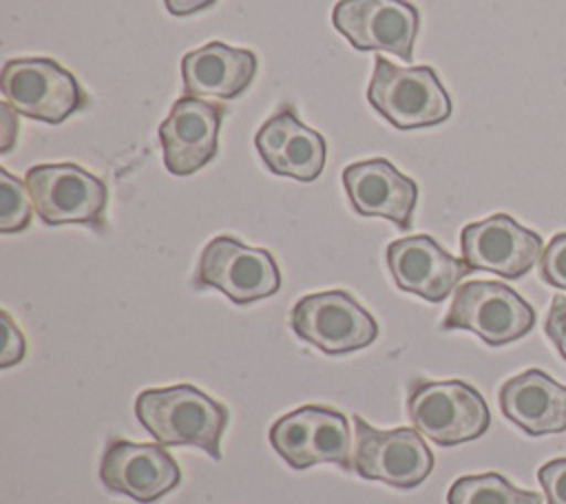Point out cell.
Returning a JSON list of instances; mask_svg holds the SVG:
<instances>
[{
  "instance_id": "cell-21",
  "label": "cell",
  "mask_w": 566,
  "mask_h": 504,
  "mask_svg": "<svg viewBox=\"0 0 566 504\" xmlns=\"http://www.w3.org/2000/svg\"><path fill=\"white\" fill-rule=\"evenodd\" d=\"M33 219V201L27 183H22L7 168H0V232H22Z\"/></svg>"
},
{
  "instance_id": "cell-26",
  "label": "cell",
  "mask_w": 566,
  "mask_h": 504,
  "mask_svg": "<svg viewBox=\"0 0 566 504\" xmlns=\"http://www.w3.org/2000/svg\"><path fill=\"white\" fill-rule=\"evenodd\" d=\"M18 115L20 113L9 102L0 104V153L2 155L11 153V148L18 141V133H20Z\"/></svg>"
},
{
  "instance_id": "cell-23",
  "label": "cell",
  "mask_w": 566,
  "mask_h": 504,
  "mask_svg": "<svg viewBox=\"0 0 566 504\" xmlns=\"http://www.w3.org/2000/svg\"><path fill=\"white\" fill-rule=\"evenodd\" d=\"M546 504H566V458L548 460L537 469Z\"/></svg>"
},
{
  "instance_id": "cell-9",
  "label": "cell",
  "mask_w": 566,
  "mask_h": 504,
  "mask_svg": "<svg viewBox=\"0 0 566 504\" xmlns=\"http://www.w3.org/2000/svg\"><path fill=\"white\" fill-rule=\"evenodd\" d=\"M290 327L301 340L332 356L363 349L378 336L376 318L345 290L298 298L290 312Z\"/></svg>"
},
{
  "instance_id": "cell-18",
  "label": "cell",
  "mask_w": 566,
  "mask_h": 504,
  "mask_svg": "<svg viewBox=\"0 0 566 504\" xmlns=\"http://www.w3.org/2000/svg\"><path fill=\"white\" fill-rule=\"evenodd\" d=\"M497 400L504 418L528 435L566 431V387L539 369L504 380Z\"/></svg>"
},
{
  "instance_id": "cell-25",
  "label": "cell",
  "mask_w": 566,
  "mask_h": 504,
  "mask_svg": "<svg viewBox=\"0 0 566 504\" xmlns=\"http://www.w3.org/2000/svg\"><path fill=\"white\" fill-rule=\"evenodd\" d=\"M544 332L557 354L566 360V296L555 294L544 321Z\"/></svg>"
},
{
  "instance_id": "cell-8",
  "label": "cell",
  "mask_w": 566,
  "mask_h": 504,
  "mask_svg": "<svg viewBox=\"0 0 566 504\" xmlns=\"http://www.w3.org/2000/svg\"><path fill=\"white\" fill-rule=\"evenodd\" d=\"M192 285L214 287L237 305L268 298L281 290V272L274 256L234 237L219 234L201 250Z\"/></svg>"
},
{
  "instance_id": "cell-12",
  "label": "cell",
  "mask_w": 566,
  "mask_h": 504,
  "mask_svg": "<svg viewBox=\"0 0 566 504\" xmlns=\"http://www.w3.org/2000/svg\"><path fill=\"white\" fill-rule=\"evenodd\" d=\"M102 484L139 504H150L181 482L177 460L159 442L111 438L99 462Z\"/></svg>"
},
{
  "instance_id": "cell-24",
  "label": "cell",
  "mask_w": 566,
  "mask_h": 504,
  "mask_svg": "<svg viewBox=\"0 0 566 504\" xmlns=\"http://www.w3.org/2000/svg\"><path fill=\"white\" fill-rule=\"evenodd\" d=\"M0 321H2V336H4L2 351H0V367L7 369V367H11V365H15L24 358L27 340H24L22 329L13 323V318L7 309L0 312Z\"/></svg>"
},
{
  "instance_id": "cell-22",
  "label": "cell",
  "mask_w": 566,
  "mask_h": 504,
  "mask_svg": "<svg viewBox=\"0 0 566 504\" xmlns=\"http://www.w3.org/2000/svg\"><path fill=\"white\" fill-rule=\"evenodd\" d=\"M539 279L553 287L566 290V232H557L539 256Z\"/></svg>"
},
{
  "instance_id": "cell-16",
  "label": "cell",
  "mask_w": 566,
  "mask_h": 504,
  "mask_svg": "<svg viewBox=\"0 0 566 504\" xmlns=\"http://www.w3.org/2000/svg\"><path fill=\"white\" fill-rule=\"evenodd\" d=\"M254 146L272 175L314 181L325 168V137L305 126L292 104H281L254 137Z\"/></svg>"
},
{
  "instance_id": "cell-15",
  "label": "cell",
  "mask_w": 566,
  "mask_h": 504,
  "mask_svg": "<svg viewBox=\"0 0 566 504\" xmlns=\"http://www.w3.org/2000/svg\"><path fill=\"white\" fill-rule=\"evenodd\" d=\"M387 267L394 283L429 303L444 301L473 270L451 256L433 237L411 234L387 245Z\"/></svg>"
},
{
  "instance_id": "cell-1",
  "label": "cell",
  "mask_w": 566,
  "mask_h": 504,
  "mask_svg": "<svg viewBox=\"0 0 566 504\" xmlns=\"http://www.w3.org/2000/svg\"><path fill=\"white\" fill-rule=\"evenodd\" d=\"M135 416L164 447H197L221 458V435L230 411L192 385L144 389L135 398Z\"/></svg>"
},
{
  "instance_id": "cell-11",
  "label": "cell",
  "mask_w": 566,
  "mask_h": 504,
  "mask_svg": "<svg viewBox=\"0 0 566 504\" xmlns=\"http://www.w3.org/2000/svg\"><path fill=\"white\" fill-rule=\"evenodd\" d=\"M332 24L356 51H387L407 64L413 60L420 13L407 0H338Z\"/></svg>"
},
{
  "instance_id": "cell-17",
  "label": "cell",
  "mask_w": 566,
  "mask_h": 504,
  "mask_svg": "<svg viewBox=\"0 0 566 504\" xmlns=\"http://www.w3.org/2000/svg\"><path fill=\"white\" fill-rule=\"evenodd\" d=\"M343 186L358 214L389 219L398 230L411 228L418 186L389 159L376 157L349 164L343 170Z\"/></svg>"
},
{
  "instance_id": "cell-4",
  "label": "cell",
  "mask_w": 566,
  "mask_h": 504,
  "mask_svg": "<svg viewBox=\"0 0 566 504\" xmlns=\"http://www.w3.org/2000/svg\"><path fill=\"white\" fill-rule=\"evenodd\" d=\"M24 183L42 223H82L104 232L108 188L97 175L77 164H38L27 170Z\"/></svg>"
},
{
  "instance_id": "cell-2",
  "label": "cell",
  "mask_w": 566,
  "mask_h": 504,
  "mask_svg": "<svg viewBox=\"0 0 566 504\" xmlns=\"http://www.w3.org/2000/svg\"><path fill=\"white\" fill-rule=\"evenodd\" d=\"M407 413L413 429L438 447L478 440L491 424V411L482 393L458 378L411 380Z\"/></svg>"
},
{
  "instance_id": "cell-7",
  "label": "cell",
  "mask_w": 566,
  "mask_h": 504,
  "mask_svg": "<svg viewBox=\"0 0 566 504\" xmlns=\"http://www.w3.org/2000/svg\"><path fill=\"white\" fill-rule=\"evenodd\" d=\"M270 444L296 471L321 462L354 471L349 420L343 411L332 407L303 405L281 416L270 427Z\"/></svg>"
},
{
  "instance_id": "cell-13",
  "label": "cell",
  "mask_w": 566,
  "mask_h": 504,
  "mask_svg": "<svg viewBox=\"0 0 566 504\" xmlns=\"http://www.w3.org/2000/svg\"><path fill=\"white\" fill-rule=\"evenodd\" d=\"M462 261L475 272H493L504 279H522L539 263L544 241L537 232L520 225L513 217L497 212L467 223L460 234Z\"/></svg>"
},
{
  "instance_id": "cell-20",
  "label": "cell",
  "mask_w": 566,
  "mask_h": 504,
  "mask_svg": "<svg viewBox=\"0 0 566 504\" xmlns=\"http://www.w3.org/2000/svg\"><path fill=\"white\" fill-rule=\"evenodd\" d=\"M447 504H542V497L517 489L500 473H480L458 477L449 486Z\"/></svg>"
},
{
  "instance_id": "cell-3",
  "label": "cell",
  "mask_w": 566,
  "mask_h": 504,
  "mask_svg": "<svg viewBox=\"0 0 566 504\" xmlns=\"http://www.w3.org/2000/svg\"><path fill=\"white\" fill-rule=\"evenodd\" d=\"M367 99L400 130L436 126L449 119L451 97L431 66H398L376 53Z\"/></svg>"
},
{
  "instance_id": "cell-5",
  "label": "cell",
  "mask_w": 566,
  "mask_h": 504,
  "mask_svg": "<svg viewBox=\"0 0 566 504\" xmlns=\"http://www.w3.org/2000/svg\"><path fill=\"white\" fill-rule=\"evenodd\" d=\"M0 91L20 115L62 124L88 106V95L75 75L51 57H15L4 62Z\"/></svg>"
},
{
  "instance_id": "cell-27",
  "label": "cell",
  "mask_w": 566,
  "mask_h": 504,
  "mask_svg": "<svg viewBox=\"0 0 566 504\" xmlns=\"http://www.w3.org/2000/svg\"><path fill=\"white\" fill-rule=\"evenodd\" d=\"M217 0H164L168 13L177 15V18H184V15H192V13H199L208 7H212Z\"/></svg>"
},
{
  "instance_id": "cell-19",
  "label": "cell",
  "mask_w": 566,
  "mask_h": 504,
  "mask_svg": "<svg viewBox=\"0 0 566 504\" xmlns=\"http://www.w3.org/2000/svg\"><path fill=\"white\" fill-rule=\"evenodd\" d=\"M256 75V55L250 49L208 42L181 57L184 95L234 99Z\"/></svg>"
},
{
  "instance_id": "cell-6",
  "label": "cell",
  "mask_w": 566,
  "mask_h": 504,
  "mask_svg": "<svg viewBox=\"0 0 566 504\" xmlns=\"http://www.w3.org/2000/svg\"><path fill=\"white\" fill-rule=\"evenodd\" d=\"M535 327V309L500 281H467L455 287L440 329H467L491 347L509 345Z\"/></svg>"
},
{
  "instance_id": "cell-14",
  "label": "cell",
  "mask_w": 566,
  "mask_h": 504,
  "mask_svg": "<svg viewBox=\"0 0 566 504\" xmlns=\"http://www.w3.org/2000/svg\"><path fill=\"white\" fill-rule=\"evenodd\" d=\"M228 106L184 95L159 124L164 166L170 175L188 177L210 164L219 148V128Z\"/></svg>"
},
{
  "instance_id": "cell-10",
  "label": "cell",
  "mask_w": 566,
  "mask_h": 504,
  "mask_svg": "<svg viewBox=\"0 0 566 504\" xmlns=\"http://www.w3.org/2000/svg\"><path fill=\"white\" fill-rule=\"evenodd\" d=\"M354 471L396 489H416L433 471V453L416 429L380 431L354 416Z\"/></svg>"
}]
</instances>
